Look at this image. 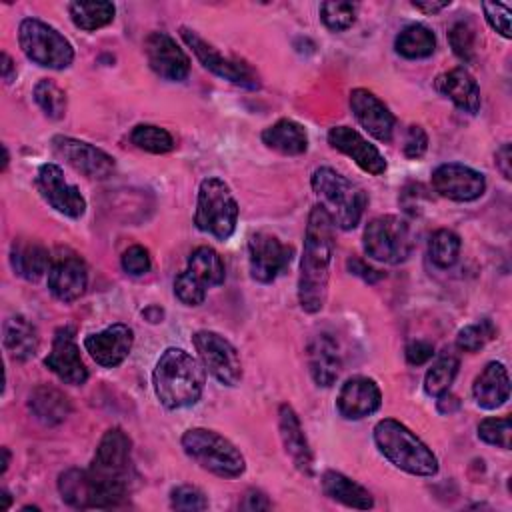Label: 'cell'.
<instances>
[{
    "instance_id": "cell-51",
    "label": "cell",
    "mask_w": 512,
    "mask_h": 512,
    "mask_svg": "<svg viewBox=\"0 0 512 512\" xmlns=\"http://www.w3.org/2000/svg\"><path fill=\"white\" fill-rule=\"evenodd\" d=\"M346 266H348L350 274L360 276V278L366 280V282H376V280L382 278V272L374 270L372 266H368L364 260H360V258H356V256H352V258L346 262Z\"/></svg>"
},
{
    "instance_id": "cell-1",
    "label": "cell",
    "mask_w": 512,
    "mask_h": 512,
    "mask_svg": "<svg viewBox=\"0 0 512 512\" xmlns=\"http://www.w3.org/2000/svg\"><path fill=\"white\" fill-rule=\"evenodd\" d=\"M332 256L334 224L328 212L320 204H314L306 222L298 274V304L306 314H316L326 304Z\"/></svg>"
},
{
    "instance_id": "cell-43",
    "label": "cell",
    "mask_w": 512,
    "mask_h": 512,
    "mask_svg": "<svg viewBox=\"0 0 512 512\" xmlns=\"http://www.w3.org/2000/svg\"><path fill=\"white\" fill-rule=\"evenodd\" d=\"M510 436H512V426L508 416L484 418L478 424V438L490 446L510 450Z\"/></svg>"
},
{
    "instance_id": "cell-46",
    "label": "cell",
    "mask_w": 512,
    "mask_h": 512,
    "mask_svg": "<svg viewBox=\"0 0 512 512\" xmlns=\"http://www.w3.org/2000/svg\"><path fill=\"white\" fill-rule=\"evenodd\" d=\"M482 12H484V18L488 22V26L492 30H496L502 38H510L512 32H510V6L508 4H502V2H482Z\"/></svg>"
},
{
    "instance_id": "cell-56",
    "label": "cell",
    "mask_w": 512,
    "mask_h": 512,
    "mask_svg": "<svg viewBox=\"0 0 512 512\" xmlns=\"http://www.w3.org/2000/svg\"><path fill=\"white\" fill-rule=\"evenodd\" d=\"M142 316L150 322V324H156V322H162V316H164V310L160 306H148L142 310Z\"/></svg>"
},
{
    "instance_id": "cell-2",
    "label": "cell",
    "mask_w": 512,
    "mask_h": 512,
    "mask_svg": "<svg viewBox=\"0 0 512 512\" xmlns=\"http://www.w3.org/2000/svg\"><path fill=\"white\" fill-rule=\"evenodd\" d=\"M88 474L96 486L98 508H114L126 500L132 490V440L114 426L108 428L92 456Z\"/></svg>"
},
{
    "instance_id": "cell-8",
    "label": "cell",
    "mask_w": 512,
    "mask_h": 512,
    "mask_svg": "<svg viewBox=\"0 0 512 512\" xmlns=\"http://www.w3.org/2000/svg\"><path fill=\"white\" fill-rule=\"evenodd\" d=\"M362 246L366 256L376 262L400 264L408 260L414 248L412 226L402 216H376L364 228Z\"/></svg>"
},
{
    "instance_id": "cell-42",
    "label": "cell",
    "mask_w": 512,
    "mask_h": 512,
    "mask_svg": "<svg viewBox=\"0 0 512 512\" xmlns=\"http://www.w3.org/2000/svg\"><path fill=\"white\" fill-rule=\"evenodd\" d=\"M448 42L452 52L464 60L470 62L476 52V30L468 20H458L448 30Z\"/></svg>"
},
{
    "instance_id": "cell-12",
    "label": "cell",
    "mask_w": 512,
    "mask_h": 512,
    "mask_svg": "<svg viewBox=\"0 0 512 512\" xmlns=\"http://www.w3.org/2000/svg\"><path fill=\"white\" fill-rule=\"evenodd\" d=\"M292 254V246L284 244L278 236L270 232L252 234L248 240L250 276L260 284L276 280V276L288 268Z\"/></svg>"
},
{
    "instance_id": "cell-22",
    "label": "cell",
    "mask_w": 512,
    "mask_h": 512,
    "mask_svg": "<svg viewBox=\"0 0 512 512\" xmlns=\"http://www.w3.org/2000/svg\"><path fill=\"white\" fill-rule=\"evenodd\" d=\"M382 404L380 386L368 376L348 378L336 398V408L346 420H362L374 414Z\"/></svg>"
},
{
    "instance_id": "cell-54",
    "label": "cell",
    "mask_w": 512,
    "mask_h": 512,
    "mask_svg": "<svg viewBox=\"0 0 512 512\" xmlns=\"http://www.w3.org/2000/svg\"><path fill=\"white\" fill-rule=\"evenodd\" d=\"M458 406H460V400L456 396H452L450 392H444L438 396V410L442 414H452L454 410H458Z\"/></svg>"
},
{
    "instance_id": "cell-11",
    "label": "cell",
    "mask_w": 512,
    "mask_h": 512,
    "mask_svg": "<svg viewBox=\"0 0 512 512\" xmlns=\"http://www.w3.org/2000/svg\"><path fill=\"white\" fill-rule=\"evenodd\" d=\"M180 38L194 52L198 62L208 72H212L214 76H218L222 80H228V82H232L236 86L248 88V90L260 88L258 74L246 62H240L236 58H228V56L220 54L212 44H208L204 38H200L198 32H194V30H190L186 26L180 28Z\"/></svg>"
},
{
    "instance_id": "cell-28",
    "label": "cell",
    "mask_w": 512,
    "mask_h": 512,
    "mask_svg": "<svg viewBox=\"0 0 512 512\" xmlns=\"http://www.w3.org/2000/svg\"><path fill=\"white\" fill-rule=\"evenodd\" d=\"M28 410L38 422L46 426H56L68 418L72 404L62 390L50 384H38L28 394Z\"/></svg>"
},
{
    "instance_id": "cell-14",
    "label": "cell",
    "mask_w": 512,
    "mask_h": 512,
    "mask_svg": "<svg viewBox=\"0 0 512 512\" xmlns=\"http://www.w3.org/2000/svg\"><path fill=\"white\" fill-rule=\"evenodd\" d=\"M36 188L40 196L60 214L68 218H80L86 212V198L80 194L78 186L70 184L64 178V172L58 164L46 162L38 168Z\"/></svg>"
},
{
    "instance_id": "cell-47",
    "label": "cell",
    "mask_w": 512,
    "mask_h": 512,
    "mask_svg": "<svg viewBox=\"0 0 512 512\" xmlns=\"http://www.w3.org/2000/svg\"><path fill=\"white\" fill-rule=\"evenodd\" d=\"M120 264H122V270L130 276H142L150 270L152 266V260H150V252L140 246V244H132L128 246L124 252H122V258H120Z\"/></svg>"
},
{
    "instance_id": "cell-41",
    "label": "cell",
    "mask_w": 512,
    "mask_h": 512,
    "mask_svg": "<svg viewBox=\"0 0 512 512\" xmlns=\"http://www.w3.org/2000/svg\"><path fill=\"white\" fill-rule=\"evenodd\" d=\"M358 4L354 2H322L320 20L332 32H344L356 22Z\"/></svg>"
},
{
    "instance_id": "cell-45",
    "label": "cell",
    "mask_w": 512,
    "mask_h": 512,
    "mask_svg": "<svg viewBox=\"0 0 512 512\" xmlns=\"http://www.w3.org/2000/svg\"><path fill=\"white\" fill-rule=\"evenodd\" d=\"M170 506L180 512H200V510L208 508V498L204 496V492L200 488L182 484V486L172 488Z\"/></svg>"
},
{
    "instance_id": "cell-19",
    "label": "cell",
    "mask_w": 512,
    "mask_h": 512,
    "mask_svg": "<svg viewBox=\"0 0 512 512\" xmlns=\"http://www.w3.org/2000/svg\"><path fill=\"white\" fill-rule=\"evenodd\" d=\"M134 344V332L128 324L116 322L100 332H92L84 338V348L90 358L102 368H114L122 364Z\"/></svg>"
},
{
    "instance_id": "cell-55",
    "label": "cell",
    "mask_w": 512,
    "mask_h": 512,
    "mask_svg": "<svg viewBox=\"0 0 512 512\" xmlns=\"http://www.w3.org/2000/svg\"><path fill=\"white\" fill-rule=\"evenodd\" d=\"M14 74H16V66H14L12 58L6 52H2V78H4V82H12Z\"/></svg>"
},
{
    "instance_id": "cell-6",
    "label": "cell",
    "mask_w": 512,
    "mask_h": 512,
    "mask_svg": "<svg viewBox=\"0 0 512 512\" xmlns=\"http://www.w3.org/2000/svg\"><path fill=\"white\" fill-rule=\"evenodd\" d=\"M180 444L188 458L220 478H238L246 470L242 452L216 430L202 426L188 428L182 434Z\"/></svg>"
},
{
    "instance_id": "cell-18",
    "label": "cell",
    "mask_w": 512,
    "mask_h": 512,
    "mask_svg": "<svg viewBox=\"0 0 512 512\" xmlns=\"http://www.w3.org/2000/svg\"><path fill=\"white\" fill-rule=\"evenodd\" d=\"M44 364L54 372L64 384L82 386L88 380V368L80 358V348L70 326H62L54 332L52 348L44 358Z\"/></svg>"
},
{
    "instance_id": "cell-20",
    "label": "cell",
    "mask_w": 512,
    "mask_h": 512,
    "mask_svg": "<svg viewBox=\"0 0 512 512\" xmlns=\"http://www.w3.org/2000/svg\"><path fill=\"white\" fill-rule=\"evenodd\" d=\"M350 110L358 124L376 140L390 142L396 118L388 106L370 90L354 88L350 92Z\"/></svg>"
},
{
    "instance_id": "cell-58",
    "label": "cell",
    "mask_w": 512,
    "mask_h": 512,
    "mask_svg": "<svg viewBox=\"0 0 512 512\" xmlns=\"http://www.w3.org/2000/svg\"><path fill=\"white\" fill-rule=\"evenodd\" d=\"M0 498H2L0 510H8V508H10V504H12V496H10V492L2 488V490H0Z\"/></svg>"
},
{
    "instance_id": "cell-21",
    "label": "cell",
    "mask_w": 512,
    "mask_h": 512,
    "mask_svg": "<svg viewBox=\"0 0 512 512\" xmlns=\"http://www.w3.org/2000/svg\"><path fill=\"white\" fill-rule=\"evenodd\" d=\"M328 144L346 154L348 158H352L356 162L358 168H362L364 172L372 174V176H380L386 172V160L380 154V150L370 144L358 130L350 128V126H334L328 130Z\"/></svg>"
},
{
    "instance_id": "cell-13",
    "label": "cell",
    "mask_w": 512,
    "mask_h": 512,
    "mask_svg": "<svg viewBox=\"0 0 512 512\" xmlns=\"http://www.w3.org/2000/svg\"><path fill=\"white\" fill-rule=\"evenodd\" d=\"M52 150L68 166H72L76 172L88 178L104 180L114 172V166H116L114 158L108 152L72 136H62V134L54 136Z\"/></svg>"
},
{
    "instance_id": "cell-27",
    "label": "cell",
    "mask_w": 512,
    "mask_h": 512,
    "mask_svg": "<svg viewBox=\"0 0 512 512\" xmlns=\"http://www.w3.org/2000/svg\"><path fill=\"white\" fill-rule=\"evenodd\" d=\"M52 256L44 244L30 238H18L10 246V266L16 276L36 282L50 268Z\"/></svg>"
},
{
    "instance_id": "cell-36",
    "label": "cell",
    "mask_w": 512,
    "mask_h": 512,
    "mask_svg": "<svg viewBox=\"0 0 512 512\" xmlns=\"http://www.w3.org/2000/svg\"><path fill=\"white\" fill-rule=\"evenodd\" d=\"M458 358L450 352H444L442 356H438L432 366L426 370V376H424V392L428 396H434L438 398L440 394L448 392L456 374H458Z\"/></svg>"
},
{
    "instance_id": "cell-37",
    "label": "cell",
    "mask_w": 512,
    "mask_h": 512,
    "mask_svg": "<svg viewBox=\"0 0 512 512\" xmlns=\"http://www.w3.org/2000/svg\"><path fill=\"white\" fill-rule=\"evenodd\" d=\"M130 142L150 154H166L174 148V138L166 128L156 124H138L130 132Z\"/></svg>"
},
{
    "instance_id": "cell-35",
    "label": "cell",
    "mask_w": 512,
    "mask_h": 512,
    "mask_svg": "<svg viewBox=\"0 0 512 512\" xmlns=\"http://www.w3.org/2000/svg\"><path fill=\"white\" fill-rule=\"evenodd\" d=\"M190 274H194L206 288L208 286H220L226 278L224 262L220 254L210 246H198L188 256V268Z\"/></svg>"
},
{
    "instance_id": "cell-30",
    "label": "cell",
    "mask_w": 512,
    "mask_h": 512,
    "mask_svg": "<svg viewBox=\"0 0 512 512\" xmlns=\"http://www.w3.org/2000/svg\"><path fill=\"white\" fill-rule=\"evenodd\" d=\"M262 142L284 156H300L308 150V134L304 126L292 118H280L272 126L264 128Z\"/></svg>"
},
{
    "instance_id": "cell-48",
    "label": "cell",
    "mask_w": 512,
    "mask_h": 512,
    "mask_svg": "<svg viewBox=\"0 0 512 512\" xmlns=\"http://www.w3.org/2000/svg\"><path fill=\"white\" fill-rule=\"evenodd\" d=\"M402 150H404V156L410 158V160H418V158H422L426 154V150H428V136H426L422 126H418V124L408 126Z\"/></svg>"
},
{
    "instance_id": "cell-17",
    "label": "cell",
    "mask_w": 512,
    "mask_h": 512,
    "mask_svg": "<svg viewBox=\"0 0 512 512\" xmlns=\"http://www.w3.org/2000/svg\"><path fill=\"white\" fill-rule=\"evenodd\" d=\"M144 52L152 72L168 82H182L190 72V58L166 32H150L144 40Z\"/></svg>"
},
{
    "instance_id": "cell-50",
    "label": "cell",
    "mask_w": 512,
    "mask_h": 512,
    "mask_svg": "<svg viewBox=\"0 0 512 512\" xmlns=\"http://www.w3.org/2000/svg\"><path fill=\"white\" fill-rule=\"evenodd\" d=\"M240 508L246 512H260V510H270L272 502L268 500V496L262 490H248L240 502Z\"/></svg>"
},
{
    "instance_id": "cell-53",
    "label": "cell",
    "mask_w": 512,
    "mask_h": 512,
    "mask_svg": "<svg viewBox=\"0 0 512 512\" xmlns=\"http://www.w3.org/2000/svg\"><path fill=\"white\" fill-rule=\"evenodd\" d=\"M450 6V0H440V2H434V0H424V2H412V8L424 12V14H436L444 8Z\"/></svg>"
},
{
    "instance_id": "cell-26",
    "label": "cell",
    "mask_w": 512,
    "mask_h": 512,
    "mask_svg": "<svg viewBox=\"0 0 512 512\" xmlns=\"http://www.w3.org/2000/svg\"><path fill=\"white\" fill-rule=\"evenodd\" d=\"M436 88L462 112L476 114L480 110V88L466 68H452L440 74L436 78Z\"/></svg>"
},
{
    "instance_id": "cell-29",
    "label": "cell",
    "mask_w": 512,
    "mask_h": 512,
    "mask_svg": "<svg viewBox=\"0 0 512 512\" xmlns=\"http://www.w3.org/2000/svg\"><path fill=\"white\" fill-rule=\"evenodd\" d=\"M4 348L16 362L34 358L40 348L38 328L22 314H16L4 322Z\"/></svg>"
},
{
    "instance_id": "cell-33",
    "label": "cell",
    "mask_w": 512,
    "mask_h": 512,
    "mask_svg": "<svg viewBox=\"0 0 512 512\" xmlns=\"http://www.w3.org/2000/svg\"><path fill=\"white\" fill-rule=\"evenodd\" d=\"M68 12L76 28L92 32L108 26L114 20L116 8L106 0H78L68 4Z\"/></svg>"
},
{
    "instance_id": "cell-23",
    "label": "cell",
    "mask_w": 512,
    "mask_h": 512,
    "mask_svg": "<svg viewBox=\"0 0 512 512\" xmlns=\"http://www.w3.org/2000/svg\"><path fill=\"white\" fill-rule=\"evenodd\" d=\"M278 432H280L284 452L288 454V458L292 460L296 470L302 472L304 476H312L314 454H312L308 438L302 430L300 418L288 402L278 406Z\"/></svg>"
},
{
    "instance_id": "cell-24",
    "label": "cell",
    "mask_w": 512,
    "mask_h": 512,
    "mask_svg": "<svg viewBox=\"0 0 512 512\" xmlns=\"http://www.w3.org/2000/svg\"><path fill=\"white\" fill-rule=\"evenodd\" d=\"M306 360L316 386L328 388L338 380L342 370V358L338 352V344L330 334H316L308 342Z\"/></svg>"
},
{
    "instance_id": "cell-3",
    "label": "cell",
    "mask_w": 512,
    "mask_h": 512,
    "mask_svg": "<svg viewBox=\"0 0 512 512\" xmlns=\"http://www.w3.org/2000/svg\"><path fill=\"white\" fill-rule=\"evenodd\" d=\"M206 384V370L190 352L182 348H166L156 360L152 372L154 394L168 410L194 406Z\"/></svg>"
},
{
    "instance_id": "cell-39",
    "label": "cell",
    "mask_w": 512,
    "mask_h": 512,
    "mask_svg": "<svg viewBox=\"0 0 512 512\" xmlns=\"http://www.w3.org/2000/svg\"><path fill=\"white\" fill-rule=\"evenodd\" d=\"M32 94H34L36 104L42 108V112L48 118L60 120L66 114V94L56 82L42 78L36 82Z\"/></svg>"
},
{
    "instance_id": "cell-38",
    "label": "cell",
    "mask_w": 512,
    "mask_h": 512,
    "mask_svg": "<svg viewBox=\"0 0 512 512\" xmlns=\"http://www.w3.org/2000/svg\"><path fill=\"white\" fill-rule=\"evenodd\" d=\"M460 254V236L454 230L440 228L432 234L428 244V256L436 268H450Z\"/></svg>"
},
{
    "instance_id": "cell-7",
    "label": "cell",
    "mask_w": 512,
    "mask_h": 512,
    "mask_svg": "<svg viewBox=\"0 0 512 512\" xmlns=\"http://www.w3.org/2000/svg\"><path fill=\"white\" fill-rule=\"evenodd\" d=\"M238 222V202L230 186L218 178L208 176L198 186L194 224L198 230L214 236L216 240H228Z\"/></svg>"
},
{
    "instance_id": "cell-57",
    "label": "cell",
    "mask_w": 512,
    "mask_h": 512,
    "mask_svg": "<svg viewBox=\"0 0 512 512\" xmlns=\"http://www.w3.org/2000/svg\"><path fill=\"white\" fill-rule=\"evenodd\" d=\"M0 452H2V470H0V474H6V470L10 466V450L6 446H2Z\"/></svg>"
},
{
    "instance_id": "cell-31",
    "label": "cell",
    "mask_w": 512,
    "mask_h": 512,
    "mask_svg": "<svg viewBox=\"0 0 512 512\" xmlns=\"http://www.w3.org/2000/svg\"><path fill=\"white\" fill-rule=\"evenodd\" d=\"M322 490L328 498L348 506V508H358V510H368L374 506L372 494L352 478H348L342 472L336 470H326L320 478Z\"/></svg>"
},
{
    "instance_id": "cell-52",
    "label": "cell",
    "mask_w": 512,
    "mask_h": 512,
    "mask_svg": "<svg viewBox=\"0 0 512 512\" xmlns=\"http://www.w3.org/2000/svg\"><path fill=\"white\" fill-rule=\"evenodd\" d=\"M496 160V168L500 170V174L506 178V180H510L512 178V152H510V144L508 142H504L498 150H496V156H494Z\"/></svg>"
},
{
    "instance_id": "cell-32",
    "label": "cell",
    "mask_w": 512,
    "mask_h": 512,
    "mask_svg": "<svg viewBox=\"0 0 512 512\" xmlns=\"http://www.w3.org/2000/svg\"><path fill=\"white\" fill-rule=\"evenodd\" d=\"M58 492L60 498L78 510L98 508V494L96 486L88 474V470L68 468L58 476Z\"/></svg>"
},
{
    "instance_id": "cell-16",
    "label": "cell",
    "mask_w": 512,
    "mask_h": 512,
    "mask_svg": "<svg viewBox=\"0 0 512 512\" xmlns=\"http://www.w3.org/2000/svg\"><path fill=\"white\" fill-rule=\"evenodd\" d=\"M88 286L86 262L72 250H60L52 256L48 268V290L60 302L78 300Z\"/></svg>"
},
{
    "instance_id": "cell-9",
    "label": "cell",
    "mask_w": 512,
    "mask_h": 512,
    "mask_svg": "<svg viewBox=\"0 0 512 512\" xmlns=\"http://www.w3.org/2000/svg\"><path fill=\"white\" fill-rule=\"evenodd\" d=\"M18 44L24 56L42 68L64 70L74 60L68 38L38 18H24L18 24Z\"/></svg>"
},
{
    "instance_id": "cell-49",
    "label": "cell",
    "mask_w": 512,
    "mask_h": 512,
    "mask_svg": "<svg viewBox=\"0 0 512 512\" xmlns=\"http://www.w3.org/2000/svg\"><path fill=\"white\" fill-rule=\"evenodd\" d=\"M404 356H406V362L410 366H422L434 356V346L426 340H412L404 348Z\"/></svg>"
},
{
    "instance_id": "cell-5",
    "label": "cell",
    "mask_w": 512,
    "mask_h": 512,
    "mask_svg": "<svg viewBox=\"0 0 512 512\" xmlns=\"http://www.w3.org/2000/svg\"><path fill=\"white\" fill-rule=\"evenodd\" d=\"M310 184L318 196V204L328 212L334 228L352 230L360 224L368 198L356 182L330 166H320L312 172Z\"/></svg>"
},
{
    "instance_id": "cell-34",
    "label": "cell",
    "mask_w": 512,
    "mask_h": 512,
    "mask_svg": "<svg viewBox=\"0 0 512 512\" xmlns=\"http://www.w3.org/2000/svg\"><path fill=\"white\" fill-rule=\"evenodd\" d=\"M394 48L400 56L410 60L428 58L436 50V36L424 24H410L398 32Z\"/></svg>"
},
{
    "instance_id": "cell-15",
    "label": "cell",
    "mask_w": 512,
    "mask_h": 512,
    "mask_svg": "<svg viewBox=\"0 0 512 512\" xmlns=\"http://www.w3.org/2000/svg\"><path fill=\"white\" fill-rule=\"evenodd\" d=\"M432 188L442 198L454 202H472L484 194L486 178L482 172L466 164L446 162L432 172Z\"/></svg>"
},
{
    "instance_id": "cell-40",
    "label": "cell",
    "mask_w": 512,
    "mask_h": 512,
    "mask_svg": "<svg viewBox=\"0 0 512 512\" xmlns=\"http://www.w3.org/2000/svg\"><path fill=\"white\" fill-rule=\"evenodd\" d=\"M496 336V328L492 324L490 318H482L474 324H468L464 328L458 330L456 336V348L462 352H478L480 348H484L492 338Z\"/></svg>"
},
{
    "instance_id": "cell-25",
    "label": "cell",
    "mask_w": 512,
    "mask_h": 512,
    "mask_svg": "<svg viewBox=\"0 0 512 512\" xmlns=\"http://www.w3.org/2000/svg\"><path fill=\"white\" fill-rule=\"evenodd\" d=\"M476 404L484 410H496L510 398V376L502 362H488L472 386Z\"/></svg>"
},
{
    "instance_id": "cell-4",
    "label": "cell",
    "mask_w": 512,
    "mask_h": 512,
    "mask_svg": "<svg viewBox=\"0 0 512 512\" xmlns=\"http://www.w3.org/2000/svg\"><path fill=\"white\" fill-rule=\"evenodd\" d=\"M372 436L378 452L398 470L412 476H434L438 472L436 454L400 420H378Z\"/></svg>"
},
{
    "instance_id": "cell-44",
    "label": "cell",
    "mask_w": 512,
    "mask_h": 512,
    "mask_svg": "<svg viewBox=\"0 0 512 512\" xmlns=\"http://www.w3.org/2000/svg\"><path fill=\"white\" fill-rule=\"evenodd\" d=\"M174 296L184 306H200L206 300V286L188 270L174 278Z\"/></svg>"
},
{
    "instance_id": "cell-10",
    "label": "cell",
    "mask_w": 512,
    "mask_h": 512,
    "mask_svg": "<svg viewBox=\"0 0 512 512\" xmlns=\"http://www.w3.org/2000/svg\"><path fill=\"white\" fill-rule=\"evenodd\" d=\"M192 344L204 370L210 372L220 384L230 388L240 384L242 362L230 340L214 330H198L192 334Z\"/></svg>"
}]
</instances>
